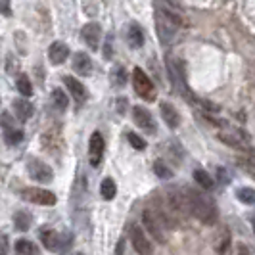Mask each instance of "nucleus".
Listing matches in <instances>:
<instances>
[{
    "label": "nucleus",
    "mask_w": 255,
    "mask_h": 255,
    "mask_svg": "<svg viewBox=\"0 0 255 255\" xmlns=\"http://www.w3.org/2000/svg\"><path fill=\"white\" fill-rule=\"evenodd\" d=\"M27 171H29L31 179L37 182H52L54 179V171L50 169V165H46L44 161H40L37 157H31L27 161Z\"/></svg>",
    "instance_id": "5"
},
{
    "label": "nucleus",
    "mask_w": 255,
    "mask_h": 255,
    "mask_svg": "<svg viewBox=\"0 0 255 255\" xmlns=\"http://www.w3.org/2000/svg\"><path fill=\"white\" fill-rule=\"evenodd\" d=\"M15 255H40V250H38V246L35 242H31V240H25V238H19L17 242H15Z\"/></svg>",
    "instance_id": "18"
},
{
    "label": "nucleus",
    "mask_w": 255,
    "mask_h": 255,
    "mask_svg": "<svg viewBox=\"0 0 255 255\" xmlns=\"http://www.w3.org/2000/svg\"><path fill=\"white\" fill-rule=\"evenodd\" d=\"M64 85L69 89V92H71V96H73L75 102L83 104L87 100V89H85V85H83L81 81H77L75 77H71V75L64 77Z\"/></svg>",
    "instance_id": "10"
},
{
    "label": "nucleus",
    "mask_w": 255,
    "mask_h": 255,
    "mask_svg": "<svg viewBox=\"0 0 255 255\" xmlns=\"http://www.w3.org/2000/svg\"><path fill=\"white\" fill-rule=\"evenodd\" d=\"M33 112H35V108H33V104L31 102L21 100V98L13 100V114H15V117H17L19 121H27V119H31Z\"/></svg>",
    "instance_id": "16"
},
{
    "label": "nucleus",
    "mask_w": 255,
    "mask_h": 255,
    "mask_svg": "<svg viewBox=\"0 0 255 255\" xmlns=\"http://www.w3.org/2000/svg\"><path fill=\"white\" fill-rule=\"evenodd\" d=\"M153 173H155L159 179H171V177H173V171H171L163 161H159V159L153 163Z\"/></svg>",
    "instance_id": "26"
},
{
    "label": "nucleus",
    "mask_w": 255,
    "mask_h": 255,
    "mask_svg": "<svg viewBox=\"0 0 255 255\" xmlns=\"http://www.w3.org/2000/svg\"><path fill=\"white\" fill-rule=\"evenodd\" d=\"M142 221H144V227L148 229L150 232V236H152L153 240L157 244H165V234H163V223L159 221V219L155 217V213H153L152 209H144V213H142Z\"/></svg>",
    "instance_id": "3"
},
{
    "label": "nucleus",
    "mask_w": 255,
    "mask_h": 255,
    "mask_svg": "<svg viewBox=\"0 0 255 255\" xmlns=\"http://www.w3.org/2000/svg\"><path fill=\"white\" fill-rule=\"evenodd\" d=\"M77 255H85V254H77Z\"/></svg>",
    "instance_id": "36"
},
{
    "label": "nucleus",
    "mask_w": 255,
    "mask_h": 255,
    "mask_svg": "<svg viewBox=\"0 0 255 255\" xmlns=\"http://www.w3.org/2000/svg\"><path fill=\"white\" fill-rule=\"evenodd\" d=\"M52 104H54V108H56V110H60V112L67 110L69 100H67V96H65L64 90H60V89L52 90Z\"/></svg>",
    "instance_id": "22"
},
{
    "label": "nucleus",
    "mask_w": 255,
    "mask_h": 255,
    "mask_svg": "<svg viewBox=\"0 0 255 255\" xmlns=\"http://www.w3.org/2000/svg\"><path fill=\"white\" fill-rule=\"evenodd\" d=\"M102 157H104V136L96 130L92 132L89 142V161L92 167H98L102 163Z\"/></svg>",
    "instance_id": "7"
},
{
    "label": "nucleus",
    "mask_w": 255,
    "mask_h": 255,
    "mask_svg": "<svg viewBox=\"0 0 255 255\" xmlns=\"http://www.w3.org/2000/svg\"><path fill=\"white\" fill-rule=\"evenodd\" d=\"M38 236H40V240H42V244H44L46 250H50V252L60 250L62 240H60V234H58L54 229H42L40 232H38Z\"/></svg>",
    "instance_id": "15"
},
{
    "label": "nucleus",
    "mask_w": 255,
    "mask_h": 255,
    "mask_svg": "<svg viewBox=\"0 0 255 255\" xmlns=\"http://www.w3.org/2000/svg\"><path fill=\"white\" fill-rule=\"evenodd\" d=\"M0 255H8V238L0 236Z\"/></svg>",
    "instance_id": "31"
},
{
    "label": "nucleus",
    "mask_w": 255,
    "mask_h": 255,
    "mask_svg": "<svg viewBox=\"0 0 255 255\" xmlns=\"http://www.w3.org/2000/svg\"><path fill=\"white\" fill-rule=\"evenodd\" d=\"M173 23V21H171ZM175 25V23H173ZM157 31H159V37L163 42H169L173 37V27H169V21H161V17H157Z\"/></svg>",
    "instance_id": "23"
},
{
    "label": "nucleus",
    "mask_w": 255,
    "mask_h": 255,
    "mask_svg": "<svg viewBox=\"0 0 255 255\" xmlns=\"http://www.w3.org/2000/svg\"><path fill=\"white\" fill-rule=\"evenodd\" d=\"M81 37L89 44L90 50H98V44H100V38H102V29L98 23H87L81 31Z\"/></svg>",
    "instance_id": "9"
},
{
    "label": "nucleus",
    "mask_w": 255,
    "mask_h": 255,
    "mask_svg": "<svg viewBox=\"0 0 255 255\" xmlns=\"http://www.w3.org/2000/svg\"><path fill=\"white\" fill-rule=\"evenodd\" d=\"M213 248L217 255H230V248H232V236H230L229 229H221L215 236V242H213Z\"/></svg>",
    "instance_id": "11"
},
{
    "label": "nucleus",
    "mask_w": 255,
    "mask_h": 255,
    "mask_svg": "<svg viewBox=\"0 0 255 255\" xmlns=\"http://www.w3.org/2000/svg\"><path fill=\"white\" fill-rule=\"evenodd\" d=\"M236 198H238L242 204L252 205V204H255V190L254 188H238V190H236Z\"/></svg>",
    "instance_id": "24"
},
{
    "label": "nucleus",
    "mask_w": 255,
    "mask_h": 255,
    "mask_svg": "<svg viewBox=\"0 0 255 255\" xmlns=\"http://www.w3.org/2000/svg\"><path fill=\"white\" fill-rule=\"evenodd\" d=\"M248 155H250V161H252V163L255 165V148H252V150L248 152Z\"/></svg>",
    "instance_id": "34"
},
{
    "label": "nucleus",
    "mask_w": 255,
    "mask_h": 255,
    "mask_svg": "<svg viewBox=\"0 0 255 255\" xmlns=\"http://www.w3.org/2000/svg\"><path fill=\"white\" fill-rule=\"evenodd\" d=\"M48 58H50V62L54 65H60L64 64L65 60L69 58V48H67V44L65 42H54L50 48H48Z\"/></svg>",
    "instance_id": "13"
},
{
    "label": "nucleus",
    "mask_w": 255,
    "mask_h": 255,
    "mask_svg": "<svg viewBox=\"0 0 255 255\" xmlns=\"http://www.w3.org/2000/svg\"><path fill=\"white\" fill-rule=\"evenodd\" d=\"M194 180L204 188V190H211L213 188V179H211V175L207 173V171H204V169H196L194 171Z\"/></svg>",
    "instance_id": "20"
},
{
    "label": "nucleus",
    "mask_w": 255,
    "mask_h": 255,
    "mask_svg": "<svg viewBox=\"0 0 255 255\" xmlns=\"http://www.w3.org/2000/svg\"><path fill=\"white\" fill-rule=\"evenodd\" d=\"M4 140L8 144H17V142L23 140V130H15V128H8L6 134H4Z\"/></svg>",
    "instance_id": "27"
},
{
    "label": "nucleus",
    "mask_w": 255,
    "mask_h": 255,
    "mask_svg": "<svg viewBox=\"0 0 255 255\" xmlns=\"http://www.w3.org/2000/svg\"><path fill=\"white\" fill-rule=\"evenodd\" d=\"M238 255H250V250H248L246 246H240V248H238Z\"/></svg>",
    "instance_id": "32"
},
{
    "label": "nucleus",
    "mask_w": 255,
    "mask_h": 255,
    "mask_svg": "<svg viewBox=\"0 0 255 255\" xmlns=\"http://www.w3.org/2000/svg\"><path fill=\"white\" fill-rule=\"evenodd\" d=\"M21 198L27 200V202H31V204H37V205H54L56 204V196H54V192L42 190V188H35V186L25 188V190L21 192Z\"/></svg>",
    "instance_id": "6"
},
{
    "label": "nucleus",
    "mask_w": 255,
    "mask_h": 255,
    "mask_svg": "<svg viewBox=\"0 0 255 255\" xmlns=\"http://www.w3.org/2000/svg\"><path fill=\"white\" fill-rule=\"evenodd\" d=\"M73 71L83 77L89 75L92 71V60L89 58V54H85V52L73 54Z\"/></svg>",
    "instance_id": "14"
},
{
    "label": "nucleus",
    "mask_w": 255,
    "mask_h": 255,
    "mask_svg": "<svg viewBox=\"0 0 255 255\" xmlns=\"http://www.w3.org/2000/svg\"><path fill=\"white\" fill-rule=\"evenodd\" d=\"M128 236H130V244H132V248H134V252L138 255H153V246L150 242V238L144 234V230L140 227H136V225H132L130 227V232H128Z\"/></svg>",
    "instance_id": "4"
},
{
    "label": "nucleus",
    "mask_w": 255,
    "mask_h": 255,
    "mask_svg": "<svg viewBox=\"0 0 255 255\" xmlns=\"http://www.w3.org/2000/svg\"><path fill=\"white\" fill-rule=\"evenodd\" d=\"M132 87L136 90V94L142 96L146 102H153L155 96H157L152 79L146 75L140 67H134V71H132Z\"/></svg>",
    "instance_id": "2"
},
{
    "label": "nucleus",
    "mask_w": 255,
    "mask_h": 255,
    "mask_svg": "<svg viewBox=\"0 0 255 255\" xmlns=\"http://www.w3.org/2000/svg\"><path fill=\"white\" fill-rule=\"evenodd\" d=\"M127 42H128V46H130V48H140L142 44H144V33H142L140 25H136V23L128 25Z\"/></svg>",
    "instance_id": "17"
},
{
    "label": "nucleus",
    "mask_w": 255,
    "mask_h": 255,
    "mask_svg": "<svg viewBox=\"0 0 255 255\" xmlns=\"http://www.w3.org/2000/svg\"><path fill=\"white\" fill-rule=\"evenodd\" d=\"M0 13L2 15H12V6H10V0H0Z\"/></svg>",
    "instance_id": "30"
},
{
    "label": "nucleus",
    "mask_w": 255,
    "mask_h": 255,
    "mask_svg": "<svg viewBox=\"0 0 255 255\" xmlns=\"http://www.w3.org/2000/svg\"><path fill=\"white\" fill-rule=\"evenodd\" d=\"M114 83L115 85H121V87H123V85H125V81H127V73H125V69H123V67H115L114 69Z\"/></svg>",
    "instance_id": "29"
},
{
    "label": "nucleus",
    "mask_w": 255,
    "mask_h": 255,
    "mask_svg": "<svg viewBox=\"0 0 255 255\" xmlns=\"http://www.w3.org/2000/svg\"><path fill=\"white\" fill-rule=\"evenodd\" d=\"M17 90L23 94V96H31L33 94V87H31V81L27 79V75H19L17 77V83H15Z\"/></svg>",
    "instance_id": "25"
},
{
    "label": "nucleus",
    "mask_w": 255,
    "mask_h": 255,
    "mask_svg": "<svg viewBox=\"0 0 255 255\" xmlns=\"http://www.w3.org/2000/svg\"><path fill=\"white\" fill-rule=\"evenodd\" d=\"M31 223H33V217H31L27 211H17V213L13 215V225H15V229L21 230V232H25V230L31 229Z\"/></svg>",
    "instance_id": "19"
},
{
    "label": "nucleus",
    "mask_w": 255,
    "mask_h": 255,
    "mask_svg": "<svg viewBox=\"0 0 255 255\" xmlns=\"http://www.w3.org/2000/svg\"><path fill=\"white\" fill-rule=\"evenodd\" d=\"M100 194H102V198L104 200H114L115 198V194H117V186H115V182L114 179H104L102 180V184H100Z\"/></svg>",
    "instance_id": "21"
},
{
    "label": "nucleus",
    "mask_w": 255,
    "mask_h": 255,
    "mask_svg": "<svg viewBox=\"0 0 255 255\" xmlns=\"http://www.w3.org/2000/svg\"><path fill=\"white\" fill-rule=\"evenodd\" d=\"M184 194H186V204H188V213L190 215H194L198 221H202L204 225H215L217 223L219 209L209 196H205L204 192L192 190V188H186Z\"/></svg>",
    "instance_id": "1"
},
{
    "label": "nucleus",
    "mask_w": 255,
    "mask_h": 255,
    "mask_svg": "<svg viewBox=\"0 0 255 255\" xmlns=\"http://www.w3.org/2000/svg\"><path fill=\"white\" fill-rule=\"evenodd\" d=\"M123 242H125V240H119V244H117V250H115V254L117 255L123 254Z\"/></svg>",
    "instance_id": "33"
},
{
    "label": "nucleus",
    "mask_w": 255,
    "mask_h": 255,
    "mask_svg": "<svg viewBox=\"0 0 255 255\" xmlns=\"http://www.w3.org/2000/svg\"><path fill=\"white\" fill-rule=\"evenodd\" d=\"M252 225H254V232H255V215L252 217Z\"/></svg>",
    "instance_id": "35"
},
{
    "label": "nucleus",
    "mask_w": 255,
    "mask_h": 255,
    "mask_svg": "<svg viewBox=\"0 0 255 255\" xmlns=\"http://www.w3.org/2000/svg\"><path fill=\"white\" fill-rule=\"evenodd\" d=\"M159 112H161V117L165 119L167 127L177 128L180 125V114L177 112V108L169 102H161L159 104Z\"/></svg>",
    "instance_id": "12"
},
{
    "label": "nucleus",
    "mask_w": 255,
    "mask_h": 255,
    "mask_svg": "<svg viewBox=\"0 0 255 255\" xmlns=\"http://www.w3.org/2000/svg\"><path fill=\"white\" fill-rule=\"evenodd\" d=\"M132 117H134V123H136L138 127L144 128L146 132L155 134L157 125H155V121H153L152 114H150L146 108H142V106H134V108H132Z\"/></svg>",
    "instance_id": "8"
},
{
    "label": "nucleus",
    "mask_w": 255,
    "mask_h": 255,
    "mask_svg": "<svg viewBox=\"0 0 255 255\" xmlns=\"http://www.w3.org/2000/svg\"><path fill=\"white\" fill-rule=\"evenodd\" d=\"M127 138H128L130 146H132L134 150H146V140L140 138L138 134H134V132H127Z\"/></svg>",
    "instance_id": "28"
}]
</instances>
